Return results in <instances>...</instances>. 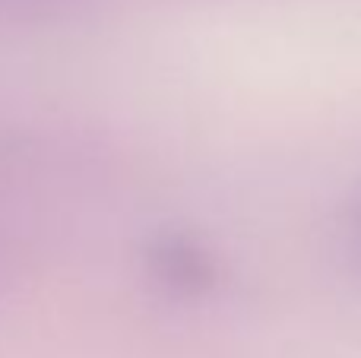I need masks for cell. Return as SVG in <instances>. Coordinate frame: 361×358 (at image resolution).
<instances>
[{
	"label": "cell",
	"mask_w": 361,
	"mask_h": 358,
	"mask_svg": "<svg viewBox=\"0 0 361 358\" xmlns=\"http://www.w3.org/2000/svg\"><path fill=\"white\" fill-rule=\"evenodd\" d=\"M152 260H156V270L165 283L178 285V289H200L209 279V270H206L203 257L193 251L190 245H184L180 238H165L162 245L152 251Z\"/></svg>",
	"instance_id": "obj_1"
},
{
	"label": "cell",
	"mask_w": 361,
	"mask_h": 358,
	"mask_svg": "<svg viewBox=\"0 0 361 358\" xmlns=\"http://www.w3.org/2000/svg\"><path fill=\"white\" fill-rule=\"evenodd\" d=\"M70 4L73 0H0V19H51Z\"/></svg>",
	"instance_id": "obj_2"
}]
</instances>
